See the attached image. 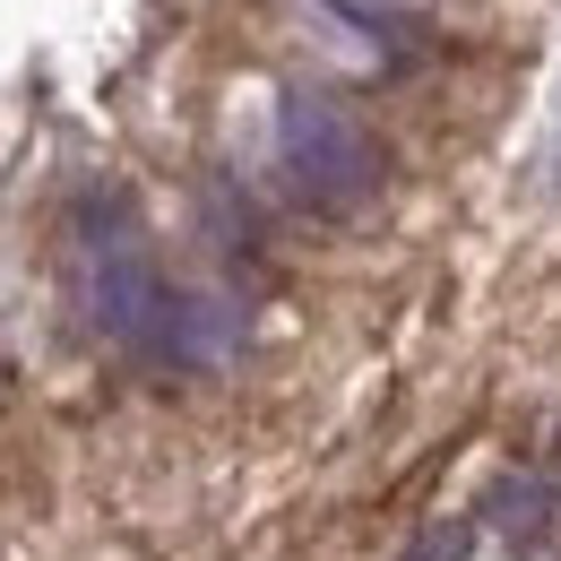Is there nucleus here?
<instances>
[{
	"mask_svg": "<svg viewBox=\"0 0 561 561\" xmlns=\"http://www.w3.org/2000/svg\"><path fill=\"white\" fill-rule=\"evenodd\" d=\"M78 277H87V320L113 337V346L130 354H173V285L156 268V251H147L139 216L122 208V199H104V208L87 216V233H78Z\"/></svg>",
	"mask_w": 561,
	"mask_h": 561,
	"instance_id": "nucleus-1",
	"label": "nucleus"
},
{
	"mask_svg": "<svg viewBox=\"0 0 561 561\" xmlns=\"http://www.w3.org/2000/svg\"><path fill=\"white\" fill-rule=\"evenodd\" d=\"M277 156H285V173H294V191L311 208L346 216L380 191V147L363 139V122L337 95H320V87H285L277 95Z\"/></svg>",
	"mask_w": 561,
	"mask_h": 561,
	"instance_id": "nucleus-2",
	"label": "nucleus"
},
{
	"mask_svg": "<svg viewBox=\"0 0 561 561\" xmlns=\"http://www.w3.org/2000/svg\"><path fill=\"white\" fill-rule=\"evenodd\" d=\"M484 518L501 536H527V545H536V536L553 527V484H545V476H501V484L484 492Z\"/></svg>",
	"mask_w": 561,
	"mask_h": 561,
	"instance_id": "nucleus-3",
	"label": "nucleus"
},
{
	"mask_svg": "<svg viewBox=\"0 0 561 561\" xmlns=\"http://www.w3.org/2000/svg\"><path fill=\"white\" fill-rule=\"evenodd\" d=\"M233 329H242V311H225V302H182V311H173V363H216V354L233 346Z\"/></svg>",
	"mask_w": 561,
	"mask_h": 561,
	"instance_id": "nucleus-4",
	"label": "nucleus"
},
{
	"mask_svg": "<svg viewBox=\"0 0 561 561\" xmlns=\"http://www.w3.org/2000/svg\"><path fill=\"white\" fill-rule=\"evenodd\" d=\"M458 553H467V527H432V536H423L407 561H458Z\"/></svg>",
	"mask_w": 561,
	"mask_h": 561,
	"instance_id": "nucleus-5",
	"label": "nucleus"
},
{
	"mask_svg": "<svg viewBox=\"0 0 561 561\" xmlns=\"http://www.w3.org/2000/svg\"><path fill=\"white\" fill-rule=\"evenodd\" d=\"M354 9H380V0H354Z\"/></svg>",
	"mask_w": 561,
	"mask_h": 561,
	"instance_id": "nucleus-6",
	"label": "nucleus"
}]
</instances>
